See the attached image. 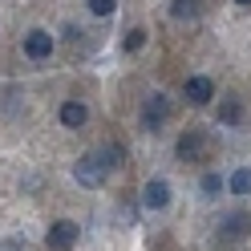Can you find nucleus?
Here are the masks:
<instances>
[{"label": "nucleus", "mask_w": 251, "mask_h": 251, "mask_svg": "<svg viewBox=\"0 0 251 251\" xmlns=\"http://www.w3.org/2000/svg\"><path fill=\"white\" fill-rule=\"evenodd\" d=\"M118 162H122V150H118V146L89 150V154H81V158H77V166H73V178L81 182V186H101V182L109 178V170H114Z\"/></svg>", "instance_id": "nucleus-1"}, {"label": "nucleus", "mask_w": 251, "mask_h": 251, "mask_svg": "<svg viewBox=\"0 0 251 251\" xmlns=\"http://www.w3.org/2000/svg\"><path fill=\"white\" fill-rule=\"evenodd\" d=\"M166 118H170V98H166V93H150L146 105H142V130L154 134Z\"/></svg>", "instance_id": "nucleus-2"}, {"label": "nucleus", "mask_w": 251, "mask_h": 251, "mask_svg": "<svg viewBox=\"0 0 251 251\" xmlns=\"http://www.w3.org/2000/svg\"><path fill=\"white\" fill-rule=\"evenodd\" d=\"M45 243H49V251H73L77 247V223L57 219V223L49 227V235H45Z\"/></svg>", "instance_id": "nucleus-3"}, {"label": "nucleus", "mask_w": 251, "mask_h": 251, "mask_svg": "<svg viewBox=\"0 0 251 251\" xmlns=\"http://www.w3.org/2000/svg\"><path fill=\"white\" fill-rule=\"evenodd\" d=\"M207 134H202V130H186L182 138H178V158L182 162H199L202 158V154H207Z\"/></svg>", "instance_id": "nucleus-4"}, {"label": "nucleus", "mask_w": 251, "mask_h": 251, "mask_svg": "<svg viewBox=\"0 0 251 251\" xmlns=\"http://www.w3.org/2000/svg\"><path fill=\"white\" fill-rule=\"evenodd\" d=\"M57 49V41L53 33H45V28H33V33H25V57H33V61H45Z\"/></svg>", "instance_id": "nucleus-5"}, {"label": "nucleus", "mask_w": 251, "mask_h": 251, "mask_svg": "<svg viewBox=\"0 0 251 251\" xmlns=\"http://www.w3.org/2000/svg\"><path fill=\"white\" fill-rule=\"evenodd\" d=\"M170 202V182L166 178H150L146 186H142V207L146 211H162Z\"/></svg>", "instance_id": "nucleus-6"}, {"label": "nucleus", "mask_w": 251, "mask_h": 251, "mask_svg": "<svg viewBox=\"0 0 251 251\" xmlns=\"http://www.w3.org/2000/svg\"><path fill=\"white\" fill-rule=\"evenodd\" d=\"M182 93H186V101H191V105H207L215 98V85H211V77H186Z\"/></svg>", "instance_id": "nucleus-7"}, {"label": "nucleus", "mask_w": 251, "mask_h": 251, "mask_svg": "<svg viewBox=\"0 0 251 251\" xmlns=\"http://www.w3.org/2000/svg\"><path fill=\"white\" fill-rule=\"evenodd\" d=\"M89 122V109L81 101H65L61 105V126H69V130H81V126Z\"/></svg>", "instance_id": "nucleus-8"}, {"label": "nucleus", "mask_w": 251, "mask_h": 251, "mask_svg": "<svg viewBox=\"0 0 251 251\" xmlns=\"http://www.w3.org/2000/svg\"><path fill=\"white\" fill-rule=\"evenodd\" d=\"M219 122L223 126H239L243 122V101L239 98H223L219 101Z\"/></svg>", "instance_id": "nucleus-9"}, {"label": "nucleus", "mask_w": 251, "mask_h": 251, "mask_svg": "<svg viewBox=\"0 0 251 251\" xmlns=\"http://www.w3.org/2000/svg\"><path fill=\"white\" fill-rule=\"evenodd\" d=\"M231 195H251V166H239L231 175Z\"/></svg>", "instance_id": "nucleus-10"}, {"label": "nucleus", "mask_w": 251, "mask_h": 251, "mask_svg": "<svg viewBox=\"0 0 251 251\" xmlns=\"http://www.w3.org/2000/svg\"><path fill=\"white\" fill-rule=\"evenodd\" d=\"M243 231H247V215H227V223H223V239H239Z\"/></svg>", "instance_id": "nucleus-11"}, {"label": "nucleus", "mask_w": 251, "mask_h": 251, "mask_svg": "<svg viewBox=\"0 0 251 251\" xmlns=\"http://www.w3.org/2000/svg\"><path fill=\"white\" fill-rule=\"evenodd\" d=\"M199 186H202V199H215L219 191H223V178H219L215 170H207V175H202V182H199Z\"/></svg>", "instance_id": "nucleus-12"}, {"label": "nucleus", "mask_w": 251, "mask_h": 251, "mask_svg": "<svg viewBox=\"0 0 251 251\" xmlns=\"http://www.w3.org/2000/svg\"><path fill=\"white\" fill-rule=\"evenodd\" d=\"M170 12H175L178 21H186V17H199V0H175V4H170Z\"/></svg>", "instance_id": "nucleus-13"}, {"label": "nucleus", "mask_w": 251, "mask_h": 251, "mask_svg": "<svg viewBox=\"0 0 251 251\" xmlns=\"http://www.w3.org/2000/svg\"><path fill=\"white\" fill-rule=\"evenodd\" d=\"M146 45V28H130V33H126V53H138Z\"/></svg>", "instance_id": "nucleus-14"}, {"label": "nucleus", "mask_w": 251, "mask_h": 251, "mask_svg": "<svg viewBox=\"0 0 251 251\" xmlns=\"http://www.w3.org/2000/svg\"><path fill=\"white\" fill-rule=\"evenodd\" d=\"M85 4H89L93 17H109V12H114V0H85Z\"/></svg>", "instance_id": "nucleus-15"}, {"label": "nucleus", "mask_w": 251, "mask_h": 251, "mask_svg": "<svg viewBox=\"0 0 251 251\" xmlns=\"http://www.w3.org/2000/svg\"><path fill=\"white\" fill-rule=\"evenodd\" d=\"M235 4H251V0H235Z\"/></svg>", "instance_id": "nucleus-16"}]
</instances>
